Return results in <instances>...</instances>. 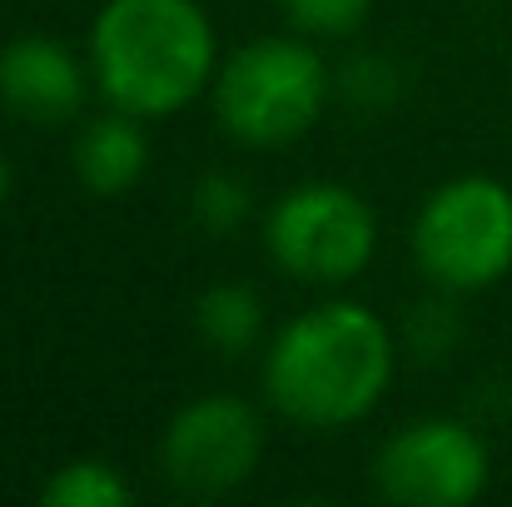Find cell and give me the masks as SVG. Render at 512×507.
I'll list each match as a JSON object with an SVG mask.
<instances>
[{"label":"cell","instance_id":"obj_13","mask_svg":"<svg viewBox=\"0 0 512 507\" xmlns=\"http://www.w3.org/2000/svg\"><path fill=\"white\" fill-rule=\"evenodd\" d=\"M368 5L373 0H284L289 20L299 30H314V35H348V30H358Z\"/></svg>","mask_w":512,"mask_h":507},{"label":"cell","instance_id":"obj_3","mask_svg":"<svg viewBox=\"0 0 512 507\" xmlns=\"http://www.w3.org/2000/svg\"><path fill=\"white\" fill-rule=\"evenodd\" d=\"M329 95L324 60L299 40H254L219 70V120L234 140L254 150H274L299 140Z\"/></svg>","mask_w":512,"mask_h":507},{"label":"cell","instance_id":"obj_6","mask_svg":"<svg viewBox=\"0 0 512 507\" xmlns=\"http://www.w3.org/2000/svg\"><path fill=\"white\" fill-rule=\"evenodd\" d=\"M378 488L388 503L463 507L488 488V448L468 423L423 418L378 453Z\"/></svg>","mask_w":512,"mask_h":507},{"label":"cell","instance_id":"obj_5","mask_svg":"<svg viewBox=\"0 0 512 507\" xmlns=\"http://www.w3.org/2000/svg\"><path fill=\"white\" fill-rule=\"evenodd\" d=\"M269 254L309 284H348L368 269L378 224L373 209L343 184H299L269 209Z\"/></svg>","mask_w":512,"mask_h":507},{"label":"cell","instance_id":"obj_7","mask_svg":"<svg viewBox=\"0 0 512 507\" xmlns=\"http://www.w3.org/2000/svg\"><path fill=\"white\" fill-rule=\"evenodd\" d=\"M264 448V428L249 403L239 398H199L184 413H174L160 443V468L179 493L189 498H219L239 488Z\"/></svg>","mask_w":512,"mask_h":507},{"label":"cell","instance_id":"obj_2","mask_svg":"<svg viewBox=\"0 0 512 507\" xmlns=\"http://www.w3.org/2000/svg\"><path fill=\"white\" fill-rule=\"evenodd\" d=\"M90 65L115 110L174 115L209 85V15L194 0H110L90 30Z\"/></svg>","mask_w":512,"mask_h":507},{"label":"cell","instance_id":"obj_10","mask_svg":"<svg viewBox=\"0 0 512 507\" xmlns=\"http://www.w3.org/2000/svg\"><path fill=\"white\" fill-rule=\"evenodd\" d=\"M259 299L239 284H219V289H204L199 304H194V329L209 348L219 353H244L254 338H259Z\"/></svg>","mask_w":512,"mask_h":507},{"label":"cell","instance_id":"obj_1","mask_svg":"<svg viewBox=\"0 0 512 507\" xmlns=\"http://www.w3.org/2000/svg\"><path fill=\"white\" fill-rule=\"evenodd\" d=\"M393 378V338L363 304L299 314L269 348V398L304 428L358 423Z\"/></svg>","mask_w":512,"mask_h":507},{"label":"cell","instance_id":"obj_9","mask_svg":"<svg viewBox=\"0 0 512 507\" xmlns=\"http://www.w3.org/2000/svg\"><path fill=\"white\" fill-rule=\"evenodd\" d=\"M140 115L120 110V115H100L80 130L75 140V174L90 194H125L150 160L145 130L135 125Z\"/></svg>","mask_w":512,"mask_h":507},{"label":"cell","instance_id":"obj_12","mask_svg":"<svg viewBox=\"0 0 512 507\" xmlns=\"http://www.w3.org/2000/svg\"><path fill=\"white\" fill-rule=\"evenodd\" d=\"M189 214L209 234H234L249 214V189L234 174H204L189 194Z\"/></svg>","mask_w":512,"mask_h":507},{"label":"cell","instance_id":"obj_8","mask_svg":"<svg viewBox=\"0 0 512 507\" xmlns=\"http://www.w3.org/2000/svg\"><path fill=\"white\" fill-rule=\"evenodd\" d=\"M0 100L35 125L70 120L85 100V70L60 40L25 35L0 50Z\"/></svg>","mask_w":512,"mask_h":507},{"label":"cell","instance_id":"obj_15","mask_svg":"<svg viewBox=\"0 0 512 507\" xmlns=\"http://www.w3.org/2000/svg\"><path fill=\"white\" fill-rule=\"evenodd\" d=\"M5 194H10V165L0 160V199H5Z\"/></svg>","mask_w":512,"mask_h":507},{"label":"cell","instance_id":"obj_11","mask_svg":"<svg viewBox=\"0 0 512 507\" xmlns=\"http://www.w3.org/2000/svg\"><path fill=\"white\" fill-rule=\"evenodd\" d=\"M40 503L50 507H125L130 503V483L105 468V463H65L45 488Z\"/></svg>","mask_w":512,"mask_h":507},{"label":"cell","instance_id":"obj_14","mask_svg":"<svg viewBox=\"0 0 512 507\" xmlns=\"http://www.w3.org/2000/svg\"><path fill=\"white\" fill-rule=\"evenodd\" d=\"M393 90H398V75L383 65V60H353L348 65V95L363 105H383V100H393Z\"/></svg>","mask_w":512,"mask_h":507},{"label":"cell","instance_id":"obj_4","mask_svg":"<svg viewBox=\"0 0 512 507\" xmlns=\"http://www.w3.org/2000/svg\"><path fill=\"white\" fill-rule=\"evenodd\" d=\"M413 249L443 289H488L512 269V189L488 174L443 184L418 224Z\"/></svg>","mask_w":512,"mask_h":507}]
</instances>
